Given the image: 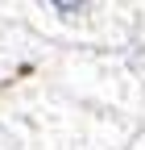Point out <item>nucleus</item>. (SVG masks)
Wrapping results in <instances>:
<instances>
[{"label":"nucleus","instance_id":"nucleus-1","mask_svg":"<svg viewBox=\"0 0 145 150\" xmlns=\"http://www.w3.org/2000/svg\"><path fill=\"white\" fill-rule=\"evenodd\" d=\"M54 13H58V17H70V21H75V17L91 13V8H87V4H62V0H58V4H54Z\"/></svg>","mask_w":145,"mask_h":150}]
</instances>
